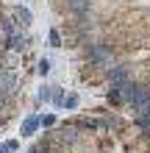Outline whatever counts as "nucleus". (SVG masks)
Here are the masks:
<instances>
[{
  "label": "nucleus",
  "instance_id": "1",
  "mask_svg": "<svg viewBox=\"0 0 150 153\" xmlns=\"http://www.w3.org/2000/svg\"><path fill=\"white\" fill-rule=\"evenodd\" d=\"M39 73H42V75L50 73V61H39Z\"/></svg>",
  "mask_w": 150,
  "mask_h": 153
}]
</instances>
